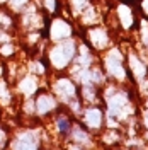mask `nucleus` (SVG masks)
<instances>
[{"label":"nucleus","mask_w":148,"mask_h":150,"mask_svg":"<svg viewBox=\"0 0 148 150\" xmlns=\"http://www.w3.org/2000/svg\"><path fill=\"white\" fill-rule=\"evenodd\" d=\"M56 92L60 94V96H63V97H70V96H73V85L72 82H66V80H61V82H58L56 85Z\"/></svg>","instance_id":"nucleus-4"},{"label":"nucleus","mask_w":148,"mask_h":150,"mask_svg":"<svg viewBox=\"0 0 148 150\" xmlns=\"http://www.w3.org/2000/svg\"><path fill=\"white\" fill-rule=\"evenodd\" d=\"M14 2H17V4H24L26 0H14Z\"/></svg>","instance_id":"nucleus-6"},{"label":"nucleus","mask_w":148,"mask_h":150,"mask_svg":"<svg viewBox=\"0 0 148 150\" xmlns=\"http://www.w3.org/2000/svg\"><path fill=\"white\" fill-rule=\"evenodd\" d=\"M85 121L90 126H99L101 125V112H99V109H89L85 112Z\"/></svg>","instance_id":"nucleus-5"},{"label":"nucleus","mask_w":148,"mask_h":150,"mask_svg":"<svg viewBox=\"0 0 148 150\" xmlns=\"http://www.w3.org/2000/svg\"><path fill=\"white\" fill-rule=\"evenodd\" d=\"M51 108H55V99L49 96H41L37 99V111L41 112H48Z\"/></svg>","instance_id":"nucleus-3"},{"label":"nucleus","mask_w":148,"mask_h":150,"mask_svg":"<svg viewBox=\"0 0 148 150\" xmlns=\"http://www.w3.org/2000/svg\"><path fill=\"white\" fill-rule=\"evenodd\" d=\"M73 56V45L72 43H66V45H60L53 50L51 53V60L55 62L58 67H63L66 65Z\"/></svg>","instance_id":"nucleus-1"},{"label":"nucleus","mask_w":148,"mask_h":150,"mask_svg":"<svg viewBox=\"0 0 148 150\" xmlns=\"http://www.w3.org/2000/svg\"><path fill=\"white\" fill-rule=\"evenodd\" d=\"M14 150H36V142L32 140V137H22L14 143Z\"/></svg>","instance_id":"nucleus-2"}]
</instances>
